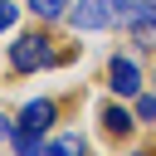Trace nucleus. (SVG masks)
<instances>
[{"instance_id":"obj_1","label":"nucleus","mask_w":156,"mask_h":156,"mask_svg":"<svg viewBox=\"0 0 156 156\" xmlns=\"http://www.w3.org/2000/svg\"><path fill=\"white\" fill-rule=\"evenodd\" d=\"M68 58H73V49H58V39H54L49 29L15 34V44H10V73H20V78L44 73V68H58V63H68Z\"/></svg>"},{"instance_id":"obj_2","label":"nucleus","mask_w":156,"mask_h":156,"mask_svg":"<svg viewBox=\"0 0 156 156\" xmlns=\"http://www.w3.org/2000/svg\"><path fill=\"white\" fill-rule=\"evenodd\" d=\"M112 24L136 49H156V0H112Z\"/></svg>"},{"instance_id":"obj_3","label":"nucleus","mask_w":156,"mask_h":156,"mask_svg":"<svg viewBox=\"0 0 156 156\" xmlns=\"http://www.w3.org/2000/svg\"><path fill=\"white\" fill-rule=\"evenodd\" d=\"M141 83H146V73H141V63L132 54H112L107 58V93L112 98H136Z\"/></svg>"},{"instance_id":"obj_4","label":"nucleus","mask_w":156,"mask_h":156,"mask_svg":"<svg viewBox=\"0 0 156 156\" xmlns=\"http://www.w3.org/2000/svg\"><path fill=\"white\" fill-rule=\"evenodd\" d=\"M68 29H78V34L112 29V0H78V5H68Z\"/></svg>"},{"instance_id":"obj_5","label":"nucleus","mask_w":156,"mask_h":156,"mask_svg":"<svg viewBox=\"0 0 156 156\" xmlns=\"http://www.w3.org/2000/svg\"><path fill=\"white\" fill-rule=\"evenodd\" d=\"M58 98H29L20 112H15V122H24V127H34V132H49L54 122H58Z\"/></svg>"},{"instance_id":"obj_6","label":"nucleus","mask_w":156,"mask_h":156,"mask_svg":"<svg viewBox=\"0 0 156 156\" xmlns=\"http://www.w3.org/2000/svg\"><path fill=\"white\" fill-rule=\"evenodd\" d=\"M98 122H102V132L112 136V141H127L132 132H136V112H127L117 98L112 102H102V112H98Z\"/></svg>"},{"instance_id":"obj_7","label":"nucleus","mask_w":156,"mask_h":156,"mask_svg":"<svg viewBox=\"0 0 156 156\" xmlns=\"http://www.w3.org/2000/svg\"><path fill=\"white\" fill-rule=\"evenodd\" d=\"M5 146H10V151H24V156H29V151H44V146H49V136H44V132H34V127H24V122H15V127H10V141H5Z\"/></svg>"},{"instance_id":"obj_8","label":"nucleus","mask_w":156,"mask_h":156,"mask_svg":"<svg viewBox=\"0 0 156 156\" xmlns=\"http://www.w3.org/2000/svg\"><path fill=\"white\" fill-rule=\"evenodd\" d=\"M68 5H73V0H29L24 10H29L39 24H58V20H68Z\"/></svg>"},{"instance_id":"obj_9","label":"nucleus","mask_w":156,"mask_h":156,"mask_svg":"<svg viewBox=\"0 0 156 156\" xmlns=\"http://www.w3.org/2000/svg\"><path fill=\"white\" fill-rule=\"evenodd\" d=\"M44 151H54V156H78V151H88V136H83V132H63V136H49Z\"/></svg>"},{"instance_id":"obj_10","label":"nucleus","mask_w":156,"mask_h":156,"mask_svg":"<svg viewBox=\"0 0 156 156\" xmlns=\"http://www.w3.org/2000/svg\"><path fill=\"white\" fill-rule=\"evenodd\" d=\"M132 102H136V107H132L136 122H141V127H156V88H151V93H136Z\"/></svg>"},{"instance_id":"obj_11","label":"nucleus","mask_w":156,"mask_h":156,"mask_svg":"<svg viewBox=\"0 0 156 156\" xmlns=\"http://www.w3.org/2000/svg\"><path fill=\"white\" fill-rule=\"evenodd\" d=\"M15 20H20V5H15V0H0V34H10Z\"/></svg>"},{"instance_id":"obj_12","label":"nucleus","mask_w":156,"mask_h":156,"mask_svg":"<svg viewBox=\"0 0 156 156\" xmlns=\"http://www.w3.org/2000/svg\"><path fill=\"white\" fill-rule=\"evenodd\" d=\"M10 127H15V117H5V112H0V146L10 141Z\"/></svg>"},{"instance_id":"obj_13","label":"nucleus","mask_w":156,"mask_h":156,"mask_svg":"<svg viewBox=\"0 0 156 156\" xmlns=\"http://www.w3.org/2000/svg\"><path fill=\"white\" fill-rule=\"evenodd\" d=\"M151 88H156V68H151Z\"/></svg>"}]
</instances>
